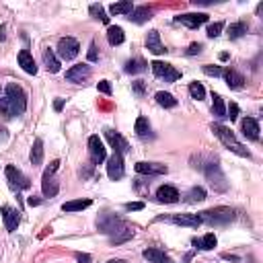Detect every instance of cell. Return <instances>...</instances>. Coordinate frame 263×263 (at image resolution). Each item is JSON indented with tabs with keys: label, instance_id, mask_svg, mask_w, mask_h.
<instances>
[{
	"label": "cell",
	"instance_id": "32",
	"mask_svg": "<svg viewBox=\"0 0 263 263\" xmlns=\"http://www.w3.org/2000/svg\"><path fill=\"white\" fill-rule=\"evenodd\" d=\"M111 15H132V11H134V4H132V0H124V2H115L109 6Z\"/></svg>",
	"mask_w": 263,
	"mask_h": 263
},
{
	"label": "cell",
	"instance_id": "29",
	"mask_svg": "<svg viewBox=\"0 0 263 263\" xmlns=\"http://www.w3.org/2000/svg\"><path fill=\"white\" fill-rule=\"evenodd\" d=\"M154 99H156V103H159L161 107H164V109H173V107H177V99H175L171 93L159 91V93L154 95Z\"/></svg>",
	"mask_w": 263,
	"mask_h": 263
},
{
	"label": "cell",
	"instance_id": "11",
	"mask_svg": "<svg viewBox=\"0 0 263 263\" xmlns=\"http://www.w3.org/2000/svg\"><path fill=\"white\" fill-rule=\"evenodd\" d=\"M105 138H107V142L111 144V148L115 150V154H119V156H124L128 150H130V146H128V140L121 136V134H117L115 130H105Z\"/></svg>",
	"mask_w": 263,
	"mask_h": 263
},
{
	"label": "cell",
	"instance_id": "45",
	"mask_svg": "<svg viewBox=\"0 0 263 263\" xmlns=\"http://www.w3.org/2000/svg\"><path fill=\"white\" fill-rule=\"evenodd\" d=\"M126 210L128 212H138V210H144V204L142 201H130V204H126Z\"/></svg>",
	"mask_w": 263,
	"mask_h": 263
},
{
	"label": "cell",
	"instance_id": "35",
	"mask_svg": "<svg viewBox=\"0 0 263 263\" xmlns=\"http://www.w3.org/2000/svg\"><path fill=\"white\" fill-rule=\"evenodd\" d=\"M212 113L216 117H226V107H224V101L218 93H212Z\"/></svg>",
	"mask_w": 263,
	"mask_h": 263
},
{
	"label": "cell",
	"instance_id": "1",
	"mask_svg": "<svg viewBox=\"0 0 263 263\" xmlns=\"http://www.w3.org/2000/svg\"><path fill=\"white\" fill-rule=\"evenodd\" d=\"M210 130H212L214 136L220 140V142H222L226 148H229V150H232L234 154L245 156V159H249V156H251V152L239 142V140L234 138V134H232V132L226 128V126H222V124H212V126H210Z\"/></svg>",
	"mask_w": 263,
	"mask_h": 263
},
{
	"label": "cell",
	"instance_id": "20",
	"mask_svg": "<svg viewBox=\"0 0 263 263\" xmlns=\"http://www.w3.org/2000/svg\"><path fill=\"white\" fill-rule=\"evenodd\" d=\"M173 224H179V226H191V229H197L201 224V218L199 214H175L171 218Z\"/></svg>",
	"mask_w": 263,
	"mask_h": 263
},
{
	"label": "cell",
	"instance_id": "26",
	"mask_svg": "<svg viewBox=\"0 0 263 263\" xmlns=\"http://www.w3.org/2000/svg\"><path fill=\"white\" fill-rule=\"evenodd\" d=\"M144 70H146V62L142 58H132V60H128L126 66H124L126 74H140V72H144Z\"/></svg>",
	"mask_w": 263,
	"mask_h": 263
},
{
	"label": "cell",
	"instance_id": "44",
	"mask_svg": "<svg viewBox=\"0 0 263 263\" xmlns=\"http://www.w3.org/2000/svg\"><path fill=\"white\" fill-rule=\"evenodd\" d=\"M132 91H134L138 97H142L144 95V82L142 81H136V82H132Z\"/></svg>",
	"mask_w": 263,
	"mask_h": 263
},
{
	"label": "cell",
	"instance_id": "46",
	"mask_svg": "<svg viewBox=\"0 0 263 263\" xmlns=\"http://www.w3.org/2000/svg\"><path fill=\"white\" fill-rule=\"evenodd\" d=\"M99 60V54H97V46H95V41L91 43V48H89V62H97Z\"/></svg>",
	"mask_w": 263,
	"mask_h": 263
},
{
	"label": "cell",
	"instance_id": "34",
	"mask_svg": "<svg viewBox=\"0 0 263 263\" xmlns=\"http://www.w3.org/2000/svg\"><path fill=\"white\" fill-rule=\"evenodd\" d=\"M132 236H134V229H128V226H124L121 230H117L115 234H111V245H119V243H126L130 241Z\"/></svg>",
	"mask_w": 263,
	"mask_h": 263
},
{
	"label": "cell",
	"instance_id": "13",
	"mask_svg": "<svg viewBox=\"0 0 263 263\" xmlns=\"http://www.w3.org/2000/svg\"><path fill=\"white\" fill-rule=\"evenodd\" d=\"M89 76H91V66L89 64H76L66 72V81L74 82V84H82Z\"/></svg>",
	"mask_w": 263,
	"mask_h": 263
},
{
	"label": "cell",
	"instance_id": "36",
	"mask_svg": "<svg viewBox=\"0 0 263 263\" xmlns=\"http://www.w3.org/2000/svg\"><path fill=\"white\" fill-rule=\"evenodd\" d=\"M134 130H136V134H138L140 138H146L148 134H150V124H148V119H146L144 115H140V117L136 119Z\"/></svg>",
	"mask_w": 263,
	"mask_h": 263
},
{
	"label": "cell",
	"instance_id": "52",
	"mask_svg": "<svg viewBox=\"0 0 263 263\" xmlns=\"http://www.w3.org/2000/svg\"><path fill=\"white\" fill-rule=\"evenodd\" d=\"M107 263H121L119 259H111V261H107Z\"/></svg>",
	"mask_w": 263,
	"mask_h": 263
},
{
	"label": "cell",
	"instance_id": "22",
	"mask_svg": "<svg viewBox=\"0 0 263 263\" xmlns=\"http://www.w3.org/2000/svg\"><path fill=\"white\" fill-rule=\"evenodd\" d=\"M222 76H224V81H226V84H229V89H243V82H245V78H243V74H239L234 68H229V70H224L222 72Z\"/></svg>",
	"mask_w": 263,
	"mask_h": 263
},
{
	"label": "cell",
	"instance_id": "16",
	"mask_svg": "<svg viewBox=\"0 0 263 263\" xmlns=\"http://www.w3.org/2000/svg\"><path fill=\"white\" fill-rule=\"evenodd\" d=\"M136 171L140 175H166L169 173V166L166 164H161V163H136Z\"/></svg>",
	"mask_w": 263,
	"mask_h": 263
},
{
	"label": "cell",
	"instance_id": "3",
	"mask_svg": "<svg viewBox=\"0 0 263 263\" xmlns=\"http://www.w3.org/2000/svg\"><path fill=\"white\" fill-rule=\"evenodd\" d=\"M199 218H201V222H208L212 226H226L234 220V212L226 206H218V208H210V210L199 212Z\"/></svg>",
	"mask_w": 263,
	"mask_h": 263
},
{
	"label": "cell",
	"instance_id": "51",
	"mask_svg": "<svg viewBox=\"0 0 263 263\" xmlns=\"http://www.w3.org/2000/svg\"><path fill=\"white\" fill-rule=\"evenodd\" d=\"M0 140H6V130L0 128Z\"/></svg>",
	"mask_w": 263,
	"mask_h": 263
},
{
	"label": "cell",
	"instance_id": "39",
	"mask_svg": "<svg viewBox=\"0 0 263 263\" xmlns=\"http://www.w3.org/2000/svg\"><path fill=\"white\" fill-rule=\"evenodd\" d=\"M189 95H191V99H196V101H201L206 97V89L201 86L199 82H191L189 84Z\"/></svg>",
	"mask_w": 263,
	"mask_h": 263
},
{
	"label": "cell",
	"instance_id": "28",
	"mask_svg": "<svg viewBox=\"0 0 263 263\" xmlns=\"http://www.w3.org/2000/svg\"><path fill=\"white\" fill-rule=\"evenodd\" d=\"M43 64H46L48 72H51V74L60 72V60L56 58V54H54L51 49H46V51H43Z\"/></svg>",
	"mask_w": 263,
	"mask_h": 263
},
{
	"label": "cell",
	"instance_id": "21",
	"mask_svg": "<svg viewBox=\"0 0 263 263\" xmlns=\"http://www.w3.org/2000/svg\"><path fill=\"white\" fill-rule=\"evenodd\" d=\"M19 66L25 70L27 74H37V64H35V60H33V56L29 54L27 49H23V51H19Z\"/></svg>",
	"mask_w": 263,
	"mask_h": 263
},
{
	"label": "cell",
	"instance_id": "9",
	"mask_svg": "<svg viewBox=\"0 0 263 263\" xmlns=\"http://www.w3.org/2000/svg\"><path fill=\"white\" fill-rule=\"evenodd\" d=\"M4 173H6V179H8V185H11L13 189H27L29 187V179L25 177V175L16 169V166H13V164H8L6 169H4Z\"/></svg>",
	"mask_w": 263,
	"mask_h": 263
},
{
	"label": "cell",
	"instance_id": "31",
	"mask_svg": "<svg viewBox=\"0 0 263 263\" xmlns=\"http://www.w3.org/2000/svg\"><path fill=\"white\" fill-rule=\"evenodd\" d=\"M89 206H91V199H72V201L62 204V210L64 212H81V210L89 208Z\"/></svg>",
	"mask_w": 263,
	"mask_h": 263
},
{
	"label": "cell",
	"instance_id": "6",
	"mask_svg": "<svg viewBox=\"0 0 263 263\" xmlns=\"http://www.w3.org/2000/svg\"><path fill=\"white\" fill-rule=\"evenodd\" d=\"M124 226H126L124 220L115 214H103V216L97 218V229L105 234H115L117 230L124 229Z\"/></svg>",
	"mask_w": 263,
	"mask_h": 263
},
{
	"label": "cell",
	"instance_id": "5",
	"mask_svg": "<svg viewBox=\"0 0 263 263\" xmlns=\"http://www.w3.org/2000/svg\"><path fill=\"white\" fill-rule=\"evenodd\" d=\"M58 166H60V161H54L51 163L46 173H43V181H41V189H43V196L46 197H54L58 191H60V183L56 181V171H58Z\"/></svg>",
	"mask_w": 263,
	"mask_h": 263
},
{
	"label": "cell",
	"instance_id": "25",
	"mask_svg": "<svg viewBox=\"0 0 263 263\" xmlns=\"http://www.w3.org/2000/svg\"><path fill=\"white\" fill-rule=\"evenodd\" d=\"M124 39H126L124 29L117 27V25H111V27L107 29V41H109V46H121Z\"/></svg>",
	"mask_w": 263,
	"mask_h": 263
},
{
	"label": "cell",
	"instance_id": "24",
	"mask_svg": "<svg viewBox=\"0 0 263 263\" xmlns=\"http://www.w3.org/2000/svg\"><path fill=\"white\" fill-rule=\"evenodd\" d=\"M142 255L150 263H173V259L169 255H164V251H161V249H144Z\"/></svg>",
	"mask_w": 263,
	"mask_h": 263
},
{
	"label": "cell",
	"instance_id": "15",
	"mask_svg": "<svg viewBox=\"0 0 263 263\" xmlns=\"http://www.w3.org/2000/svg\"><path fill=\"white\" fill-rule=\"evenodd\" d=\"M0 212H2L6 230L15 232L16 226H19V220H21V212H19V210H15V208H8V206H2V208H0Z\"/></svg>",
	"mask_w": 263,
	"mask_h": 263
},
{
	"label": "cell",
	"instance_id": "33",
	"mask_svg": "<svg viewBox=\"0 0 263 263\" xmlns=\"http://www.w3.org/2000/svg\"><path fill=\"white\" fill-rule=\"evenodd\" d=\"M249 31V25L247 23H243V21H239V23H232L230 27H229V37L230 39H239V37H243L245 33Z\"/></svg>",
	"mask_w": 263,
	"mask_h": 263
},
{
	"label": "cell",
	"instance_id": "7",
	"mask_svg": "<svg viewBox=\"0 0 263 263\" xmlns=\"http://www.w3.org/2000/svg\"><path fill=\"white\" fill-rule=\"evenodd\" d=\"M150 66H152L154 76L156 78H164V82H175L177 78H181L179 70H175L171 64H166V62H161V60H154Z\"/></svg>",
	"mask_w": 263,
	"mask_h": 263
},
{
	"label": "cell",
	"instance_id": "10",
	"mask_svg": "<svg viewBox=\"0 0 263 263\" xmlns=\"http://www.w3.org/2000/svg\"><path fill=\"white\" fill-rule=\"evenodd\" d=\"M89 154H91L93 164H101L105 159H107V150H105V144L99 136L89 138Z\"/></svg>",
	"mask_w": 263,
	"mask_h": 263
},
{
	"label": "cell",
	"instance_id": "37",
	"mask_svg": "<svg viewBox=\"0 0 263 263\" xmlns=\"http://www.w3.org/2000/svg\"><path fill=\"white\" fill-rule=\"evenodd\" d=\"M185 199L189 201V204H196V201H204L206 199V189L204 187H191L187 191Z\"/></svg>",
	"mask_w": 263,
	"mask_h": 263
},
{
	"label": "cell",
	"instance_id": "18",
	"mask_svg": "<svg viewBox=\"0 0 263 263\" xmlns=\"http://www.w3.org/2000/svg\"><path fill=\"white\" fill-rule=\"evenodd\" d=\"M146 48H148V51H152L154 56H161V54H164V51H166V48L163 46V41H161L159 31H148V35H146Z\"/></svg>",
	"mask_w": 263,
	"mask_h": 263
},
{
	"label": "cell",
	"instance_id": "2",
	"mask_svg": "<svg viewBox=\"0 0 263 263\" xmlns=\"http://www.w3.org/2000/svg\"><path fill=\"white\" fill-rule=\"evenodd\" d=\"M4 99L8 103V107H11L13 115H21V113H25V109H27V95L21 89V84L8 82L4 89Z\"/></svg>",
	"mask_w": 263,
	"mask_h": 263
},
{
	"label": "cell",
	"instance_id": "17",
	"mask_svg": "<svg viewBox=\"0 0 263 263\" xmlns=\"http://www.w3.org/2000/svg\"><path fill=\"white\" fill-rule=\"evenodd\" d=\"M179 191L177 187H173V185H163L156 189V199L161 201V204H175V201H179Z\"/></svg>",
	"mask_w": 263,
	"mask_h": 263
},
{
	"label": "cell",
	"instance_id": "47",
	"mask_svg": "<svg viewBox=\"0 0 263 263\" xmlns=\"http://www.w3.org/2000/svg\"><path fill=\"white\" fill-rule=\"evenodd\" d=\"M201 49H204V46H201V43H191L189 49H187V56H196V54H199Z\"/></svg>",
	"mask_w": 263,
	"mask_h": 263
},
{
	"label": "cell",
	"instance_id": "48",
	"mask_svg": "<svg viewBox=\"0 0 263 263\" xmlns=\"http://www.w3.org/2000/svg\"><path fill=\"white\" fill-rule=\"evenodd\" d=\"M76 261H78V263H93V259H91L89 253H76Z\"/></svg>",
	"mask_w": 263,
	"mask_h": 263
},
{
	"label": "cell",
	"instance_id": "12",
	"mask_svg": "<svg viewBox=\"0 0 263 263\" xmlns=\"http://www.w3.org/2000/svg\"><path fill=\"white\" fill-rule=\"evenodd\" d=\"M124 156H119L113 152V156H109V161H107V175H109V179L111 181H119L121 177H124Z\"/></svg>",
	"mask_w": 263,
	"mask_h": 263
},
{
	"label": "cell",
	"instance_id": "14",
	"mask_svg": "<svg viewBox=\"0 0 263 263\" xmlns=\"http://www.w3.org/2000/svg\"><path fill=\"white\" fill-rule=\"evenodd\" d=\"M175 21L185 25V27H189V29H197L199 25L208 23V15L206 13H185V15L175 16Z\"/></svg>",
	"mask_w": 263,
	"mask_h": 263
},
{
	"label": "cell",
	"instance_id": "19",
	"mask_svg": "<svg viewBox=\"0 0 263 263\" xmlns=\"http://www.w3.org/2000/svg\"><path fill=\"white\" fill-rule=\"evenodd\" d=\"M241 130H243V136H245V138L259 140V124H257V119L245 117V119L241 121Z\"/></svg>",
	"mask_w": 263,
	"mask_h": 263
},
{
	"label": "cell",
	"instance_id": "43",
	"mask_svg": "<svg viewBox=\"0 0 263 263\" xmlns=\"http://www.w3.org/2000/svg\"><path fill=\"white\" fill-rule=\"evenodd\" d=\"M226 117H230V121H234L236 117H239V105L230 103V105H229V115H226Z\"/></svg>",
	"mask_w": 263,
	"mask_h": 263
},
{
	"label": "cell",
	"instance_id": "30",
	"mask_svg": "<svg viewBox=\"0 0 263 263\" xmlns=\"http://www.w3.org/2000/svg\"><path fill=\"white\" fill-rule=\"evenodd\" d=\"M31 164L33 166H39L43 163V142H41V138H37L33 142V148H31Z\"/></svg>",
	"mask_w": 263,
	"mask_h": 263
},
{
	"label": "cell",
	"instance_id": "50",
	"mask_svg": "<svg viewBox=\"0 0 263 263\" xmlns=\"http://www.w3.org/2000/svg\"><path fill=\"white\" fill-rule=\"evenodd\" d=\"M29 206H39V199L37 197H29Z\"/></svg>",
	"mask_w": 263,
	"mask_h": 263
},
{
	"label": "cell",
	"instance_id": "49",
	"mask_svg": "<svg viewBox=\"0 0 263 263\" xmlns=\"http://www.w3.org/2000/svg\"><path fill=\"white\" fill-rule=\"evenodd\" d=\"M54 107H56V111H62V107H64V101H62V99H58V101L54 103Z\"/></svg>",
	"mask_w": 263,
	"mask_h": 263
},
{
	"label": "cell",
	"instance_id": "41",
	"mask_svg": "<svg viewBox=\"0 0 263 263\" xmlns=\"http://www.w3.org/2000/svg\"><path fill=\"white\" fill-rule=\"evenodd\" d=\"M222 29H224V25H222V23H214V25H210V27H208L206 35H208L210 39H214V37H218V35H220Z\"/></svg>",
	"mask_w": 263,
	"mask_h": 263
},
{
	"label": "cell",
	"instance_id": "38",
	"mask_svg": "<svg viewBox=\"0 0 263 263\" xmlns=\"http://www.w3.org/2000/svg\"><path fill=\"white\" fill-rule=\"evenodd\" d=\"M89 13H91L93 19H99V21H103V23H109V16L105 15V8H103L101 4H91Z\"/></svg>",
	"mask_w": 263,
	"mask_h": 263
},
{
	"label": "cell",
	"instance_id": "40",
	"mask_svg": "<svg viewBox=\"0 0 263 263\" xmlns=\"http://www.w3.org/2000/svg\"><path fill=\"white\" fill-rule=\"evenodd\" d=\"M201 70H204V74H208V76H222V72H224L220 66H212V64L201 66Z\"/></svg>",
	"mask_w": 263,
	"mask_h": 263
},
{
	"label": "cell",
	"instance_id": "4",
	"mask_svg": "<svg viewBox=\"0 0 263 263\" xmlns=\"http://www.w3.org/2000/svg\"><path fill=\"white\" fill-rule=\"evenodd\" d=\"M201 171L206 173L210 185H212L216 191H226V189H229V183H226V177H224V173L220 169V164H216L214 161H210L206 166H201Z\"/></svg>",
	"mask_w": 263,
	"mask_h": 263
},
{
	"label": "cell",
	"instance_id": "8",
	"mask_svg": "<svg viewBox=\"0 0 263 263\" xmlns=\"http://www.w3.org/2000/svg\"><path fill=\"white\" fill-rule=\"evenodd\" d=\"M78 49H81V46L74 37H62L58 41V56L62 60H74L78 56Z\"/></svg>",
	"mask_w": 263,
	"mask_h": 263
},
{
	"label": "cell",
	"instance_id": "23",
	"mask_svg": "<svg viewBox=\"0 0 263 263\" xmlns=\"http://www.w3.org/2000/svg\"><path fill=\"white\" fill-rule=\"evenodd\" d=\"M128 19L138 23V25H142V23L152 19V8H148V6H134V11H132V15L128 16Z\"/></svg>",
	"mask_w": 263,
	"mask_h": 263
},
{
	"label": "cell",
	"instance_id": "27",
	"mask_svg": "<svg viewBox=\"0 0 263 263\" xmlns=\"http://www.w3.org/2000/svg\"><path fill=\"white\" fill-rule=\"evenodd\" d=\"M191 243H194L196 247L201 249V251H212L216 247V234L214 232H208L204 239H191Z\"/></svg>",
	"mask_w": 263,
	"mask_h": 263
},
{
	"label": "cell",
	"instance_id": "42",
	"mask_svg": "<svg viewBox=\"0 0 263 263\" xmlns=\"http://www.w3.org/2000/svg\"><path fill=\"white\" fill-rule=\"evenodd\" d=\"M97 91L103 93V95H111V84H109V81H101V82L97 84Z\"/></svg>",
	"mask_w": 263,
	"mask_h": 263
}]
</instances>
